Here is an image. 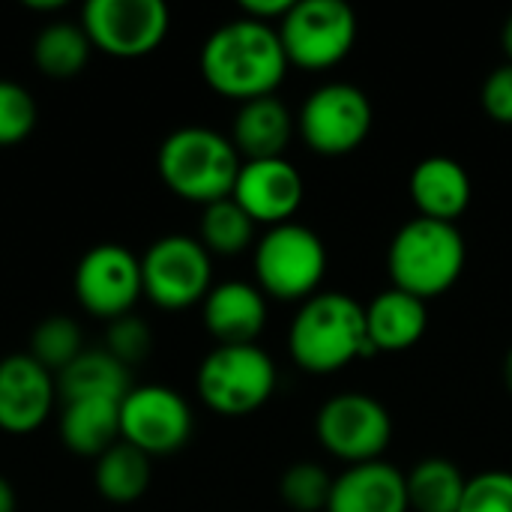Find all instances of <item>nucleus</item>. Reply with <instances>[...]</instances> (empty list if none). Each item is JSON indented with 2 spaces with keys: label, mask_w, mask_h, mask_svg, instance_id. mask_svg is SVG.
Wrapping results in <instances>:
<instances>
[{
  "label": "nucleus",
  "mask_w": 512,
  "mask_h": 512,
  "mask_svg": "<svg viewBox=\"0 0 512 512\" xmlns=\"http://www.w3.org/2000/svg\"><path fill=\"white\" fill-rule=\"evenodd\" d=\"M294 132H297V120L291 108L279 96H261L237 108L228 138L243 162H258V159H282Z\"/></svg>",
  "instance_id": "19"
},
{
  "label": "nucleus",
  "mask_w": 512,
  "mask_h": 512,
  "mask_svg": "<svg viewBox=\"0 0 512 512\" xmlns=\"http://www.w3.org/2000/svg\"><path fill=\"white\" fill-rule=\"evenodd\" d=\"M408 504L417 512H459L468 477L444 456H429L405 474Z\"/></svg>",
  "instance_id": "24"
},
{
  "label": "nucleus",
  "mask_w": 512,
  "mask_h": 512,
  "mask_svg": "<svg viewBox=\"0 0 512 512\" xmlns=\"http://www.w3.org/2000/svg\"><path fill=\"white\" fill-rule=\"evenodd\" d=\"M36 99L18 81L0 78V147H15L30 138L36 126Z\"/></svg>",
  "instance_id": "29"
},
{
  "label": "nucleus",
  "mask_w": 512,
  "mask_h": 512,
  "mask_svg": "<svg viewBox=\"0 0 512 512\" xmlns=\"http://www.w3.org/2000/svg\"><path fill=\"white\" fill-rule=\"evenodd\" d=\"M276 30L291 66L324 72L351 54L357 42V15L342 0H294Z\"/></svg>",
  "instance_id": "8"
},
{
  "label": "nucleus",
  "mask_w": 512,
  "mask_h": 512,
  "mask_svg": "<svg viewBox=\"0 0 512 512\" xmlns=\"http://www.w3.org/2000/svg\"><path fill=\"white\" fill-rule=\"evenodd\" d=\"M459 512H512L510 471H483L468 477Z\"/></svg>",
  "instance_id": "31"
},
{
  "label": "nucleus",
  "mask_w": 512,
  "mask_h": 512,
  "mask_svg": "<svg viewBox=\"0 0 512 512\" xmlns=\"http://www.w3.org/2000/svg\"><path fill=\"white\" fill-rule=\"evenodd\" d=\"M429 327L426 300L405 294L399 288L381 291L366 306V333L375 354H402L414 348Z\"/></svg>",
  "instance_id": "20"
},
{
  "label": "nucleus",
  "mask_w": 512,
  "mask_h": 512,
  "mask_svg": "<svg viewBox=\"0 0 512 512\" xmlns=\"http://www.w3.org/2000/svg\"><path fill=\"white\" fill-rule=\"evenodd\" d=\"M405 474L390 462L351 465L333 477V492L327 512H408Z\"/></svg>",
  "instance_id": "18"
},
{
  "label": "nucleus",
  "mask_w": 512,
  "mask_h": 512,
  "mask_svg": "<svg viewBox=\"0 0 512 512\" xmlns=\"http://www.w3.org/2000/svg\"><path fill=\"white\" fill-rule=\"evenodd\" d=\"M288 66L279 30L243 15L219 24L198 54V69L207 87L240 105L276 96Z\"/></svg>",
  "instance_id": "1"
},
{
  "label": "nucleus",
  "mask_w": 512,
  "mask_h": 512,
  "mask_svg": "<svg viewBox=\"0 0 512 512\" xmlns=\"http://www.w3.org/2000/svg\"><path fill=\"white\" fill-rule=\"evenodd\" d=\"M27 9H33V12H60V9H66V0H27L24 3Z\"/></svg>",
  "instance_id": "35"
},
{
  "label": "nucleus",
  "mask_w": 512,
  "mask_h": 512,
  "mask_svg": "<svg viewBox=\"0 0 512 512\" xmlns=\"http://www.w3.org/2000/svg\"><path fill=\"white\" fill-rule=\"evenodd\" d=\"M141 285L144 297L165 312L204 303L213 288V255L198 237L165 234L141 258Z\"/></svg>",
  "instance_id": "9"
},
{
  "label": "nucleus",
  "mask_w": 512,
  "mask_h": 512,
  "mask_svg": "<svg viewBox=\"0 0 512 512\" xmlns=\"http://www.w3.org/2000/svg\"><path fill=\"white\" fill-rule=\"evenodd\" d=\"M15 504H18L15 489H12V483L0 474V512H15Z\"/></svg>",
  "instance_id": "34"
},
{
  "label": "nucleus",
  "mask_w": 512,
  "mask_h": 512,
  "mask_svg": "<svg viewBox=\"0 0 512 512\" xmlns=\"http://www.w3.org/2000/svg\"><path fill=\"white\" fill-rule=\"evenodd\" d=\"M57 399V378L30 354H9L0 360V432H36L51 417Z\"/></svg>",
  "instance_id": "15"
},
{
  "label": "nucleus",
  "mask_w": 512,
  "mask_h": 512,
  "mask_svg": "<svg viewBox=\"0 0 512 512\" xmlns=\"http://www.w3.org/2000/svg\"><path fill=\"white\" fill-rule=\"evenodd\" d=\"M90 54H93V45L81 21L78 24L51 21L33 39V63L45 78H54V81H66L84 72Z\"/></svg>",
  "instance_id": "25"
},
{
  "label": "nucleus",
  "mask_w": 512,
  "mask_h": 512,
  "mask_svg": "<svg viewBox=\"0 0 512 512\" xmlns=\"http://www.w3.org/2000/svg\"><path fill=\"white\" fill-rule=\"evenodd\" d=\"M276 363L261 345H216L198 366L201 402L219 417H249L276 393Z\"/></svg>",
  "instance_id": "6"
},
{
  "label": "nucleus",
  "mask_w": 512,
  "mask_h": 512,
  "mask_svg": "<svg viewBox=\"0 0 512 512\" xmlns=\"http://www.w3.org/2000/svg\"><path fill=\"white\" fill-rule=\"evenodd\" d=\"M291 6H294V0H243L240 15L261 21V24H270V27H279L282 18L291 12Z\"/></svg>",
  "instance_id": "33"
},
{
  "label": "nucleus",
  "mask_w": 512,
  "mask_h": 512,
  "mask_svg": "<svg viewBox=\"0 0 512 512\" xmlns=\"http://www.w3.org/2000/svg\"><path fill=\"white\" fill-rule=\"evenodd\" d=\"M372 126V99L351 81H327L315 87L297 114V132L318 156H348L360 150Z\"/></svg>",
  "instance_id": "7"
},
{
  "label": "nucleus",
  "mask_w": 512,
  "mask_h": 512,
  "mask_svg": "<svg viewBox=\"0 0 512 512\" xmlns=\"http://www.w3.org/2000/svg\"><path fill=\"white\" fill-rule=\"evenodd\" d=\"M501 48L507 54V63H512V15L504 21V30H501Z\"/></svg>",
  "instance_id": "36"
},
{
  "label": "nucleus",
  "mask_w": 512,
  "mask_h": 512,
  "mask_svg": "<svg viewBox=\"0 0 512 512\" xmlns=\"http://www.w3.org/2000/svg\"><path fill=\"white\" fill-rule=\"evenodd\" d=\"M315 438L348 468L378 462L393 441V417L375 396L339 393L318 408Z\"/></svg>",
  "instance_id": "10"
},
{
  "label": "nucleus",
  "mask_w": 512,
  "mask_h": 512,
  "mask_svg": "<svg viewBox=\"0 0 512 512\" xmlns=\"http://www.w3.org/2000/svg\"><path fill=\"white\" fill-rule=\"evenodd\" d=\"M201 318L216 345H258L267 327V297L255 282L228 279L210 288Z\"/></svg>",
  "instance_id": "16"
},
{
  "label": "nucleus",
  "mask_w": 512,
  "mask_h": 512,
  "mask_svg": "<svg viewBox=\"0 0 512 512\" xmlns=\"http://www.w3.org/2000/svg\"><path fill=\"white\" fill-rule=\"evenodd\" d=\"M240 165L243 159L231 138L207 126L174 129L165 135L156 153V171L162 183L177 198L201 207L231 198Z\"/></svg>",
  "instance_id": "3"
},
{
  "label": "nucleus",
  "mask_w": 512,
  "mask_h": 512,
  "mask_svg": "<svg viewBox=\"0 0 512 512\" xmlns=\"http://www.w3.org/2000/svg\"><path fill=\"white\" fill-rule=\"evenodd\" d=\"M81 351H84L81 327L72 318L54 315V318H45V321L36 324L27 354L57 378Z\"/></svg>",
  "instance_id": "27"
},
{
  "label": "nucleus",
  "mask_w": 512,
  "mask_h": 512,
  "mask_svg": "<svg viewBox=\"0 0 512 512\" xmlns=\"http://www.w3.org/2000/svg\"><path fill=\"white\" fill-rule=\"evenodd\" d=\"M150 348H153V333H150L147 321H141L138 315H123V318L108 324L105 351L114 360H120L126 369H132L135 363L147 360Z\"/></svg>",
  "instance_id": "30"
},
{
  "label": "nucleus",
  "mask_w": 512,
  "mask_h": 512,
  "mask_svg": "<svg viewBox=\"0 0 512 512\" xmlns=\"http://www.w3.org/2000/svg\"><path fill=\"white\" fill-rule=\"evenodd\" d=\"M468 246L459 225L414 216L405 222L387 249V273L393 288L420 300L447 294L465 273Z\"/></svg>",
  "instance_id": "4"
},
{
  "label": "nucleus",
  "mask_w": 512,
  "mask_h": 512,
  "mask_svg": "<svg viewBox=\"0 0 512 512\" xmlns=\"http://www.w3.org/2000/svg\"><path fill=\"white\" fill-rule=\"evenodd\" d=\"M60 441L69 453L99 459L120 441L117 399H72L60 402Z\"/></svg>",
  "instance_id": "21"
},
{
  "label": "nucleus",
  "mask_w": 512,
  "mask_h": 512,
  "mask_svg": "<svg viewBox=\"0 0 512 512\" xmlns=\"http://www.w3.org/2000/svg\"><path fill=\"white\" fill-rule=\"evenodd\" d=\"M189 402L165 384H141L120 402V441L144 456H171L192 438Z\"/></svg>",
  "instance_id": "12"
},
{
  "label": "nucleus",
  "mask_w": 512,
  "mask_h": 512,
  "mask_svg": "<svg viewBox=\"0 0 512 512\" xmlns=\"http://www.w3.org/2000/svg\"><path fill=\"white\" fill-rule=\"evenodd\" d=\"M153 480V465L150 456H144L141 450H135L126 441H117L111 450H105L96 459L93 468V486L96 492L108 501V504H135L138 498L147 495Z\"/></svg>",
  "instance_id": "23"
},
{
  "label": "nucleus",
  "mask_w": 512,
  "mask_h": 512,
  "mask_svg": "<svg viewBox=\"0 0 512 512\" xmlns=\"http://www.w3.org/2000/svg\"><path fill=\"white\" fill-rule=\"evenodd\" d=\"M255 222L243 213L234 198H222L201 210L198 240L210 255H240L255 243Z\"/></svg>",
  "instance_id": "26"
},
{
  "label": "nucleus",
  "mask_w": 512,
  "mask_h": 512,
  "mask_svg": "<svg viewBox=\"0 0 512 512\" xmlns=\"http://www.w3.org/2000/svg\"><path fill=\"white\" fill-rule=\"evenodd\" d=\"M255 285L264 297L306 303L321 291L327 276V246L318 231L300 222L267 228L255 240Z\"/></svg>",
  "instance_id": "5"
},
{
  "label": "nucleus",
  "mask_w": 512,
  "mask_h": 512,
  "mask_svg": "<svg viewBox=\"0 0 512 512\" xmlns=\"http://www.w3.org/2000/svg\"><path fill=\"white\" fill-rule=\"evenodd\" d=\"M306 195L303 174L282 156V159H258L243 162L231 198L243 207V213L255 225H285L294 222Z\"/></svg>",
  "instance_id": "14"
},
{
  "label": "nucleus",
  "mask_w": 512,
  "mask_h": 512,
  "mask_svg": "<svg viewBox=\"0 0 512 512\" xmlns=\"http://www.w3.org/2000/svg\"><path fill=\"white\" fill-rule=\"evenodd\" d=\"M132 390V369L114 360L105 348L81 351L60 375L57 396L60 402L72 399H117L123 402Z\"/></svg>",
  "instance_id": "22"
},
{
  "label": "nucleus",
  "mask_w": 512,
  "mask_h": 512,
  "mask_svg": "<svg viewBox=\"0 0 512 512\" xmlns=\"http://www.w3.org/2000/svg\"><path fill=\"white\" fill-rule=\"evenodd\" d=\"M141 294V258H135L126 246L99 243L81 255L75 267V297L93 318L111 324L132 315Z\"/></svg>",
  "instance_id": "13"
},
{
  "label": "nucleus",
  "mask_w": 512,
  "mask_h": 512,
  "mask_svg": "<svg viewBox=\"0 0 512 512\" xmlns=\"http://www.w3.org/2000/svg\"><path fill=\"white\" fill-rule=\"evenodd\" d=\"M288 354L312 375H333L375 357L366 333V306L339 291H318L291 318Z\"/></svg>",
  "instance_id": "2"
},
{
  "label": "nucleus",
  "mask_w": 512,
  "mask_h": 512,
  "mask_svg": "<svg viewBox=\"0 0 512 512\" xmlns=\"http://www.w3.org/2000/svg\"><path fill=\"white\" fill-rule=\"evenodd\" d=\"M480 105L495 123L512 126V63H501L486 75L480 87Z\"/></svg>",
  "instance_id": "32"
},
{
  "label": "nucleus",
  "mask_w": 512,
  "mask_h": 512,
  "mask_svg": "<svg viewBox=\"0 0 512 512\" xmlns=\"http://www.w3.org/2000/svg\"><path fill=\"white\" fill-rule=\"evenodd\" d=\"M501 378H504V387H507V393L512 396V348L507 351V357H504V366H501Z\"/></svg>",
  "instance_id": "37"
},
{
  "label": "nucleus",
  "mask_w": 512,
  "mask_h": 512,
  "mask_svg": "<svg viewBox=\"0 0 512 512\" xmlns=\"http://www.w3.org/2000/svg\"><path fill=\"white\" fill-rule=\"evenodd\" d=\"M81 27L96 51L138 60L165 42L171 12L162 0H87L81 6Z\"/></svg>",
  "instance_id": "11"
},
{
  "label": "nucleus",
  "mask_w": 512,
  "mask_h": 512,
  "mask_svg": "<svg viewBox=\"0 0 512 512\" xmlns=\"http://www.w3.org/2000/svg\"><path fill=\"white\" fill-rule=\"evenodd\" d=\"M408 192L423 219L456 225L474 198L468 168L453 156H426L408 177Z\"/></svg>",
  "instance_id": "17"
},
{
  "label": "nucleus",
  "mask_w": 512,
  "mask_h": 512,
  "mask_svg": "<svg viewBox=\"0 0 512 512\" xmlns=\"http://www.w3.org/2000/svg\"><path fill=\"white\" fill-rule=\"evenodd\" d=\"M333 477L318 462H297L279 480L282 504L291 512H327Z\"/></svg>",
  "instance_id": "28"
}]
</instances>
